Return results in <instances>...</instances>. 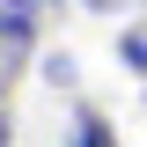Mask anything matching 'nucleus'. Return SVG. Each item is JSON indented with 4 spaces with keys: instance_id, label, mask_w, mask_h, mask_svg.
Wrapping results in <instances>:
<instances>
[{
    "instance_id": "9d476101",
    "label": "nucleus",
    "mask_w": 147,
    "mask_h": 147,
    "mask_svg": "<svg viewBox=\"0 0 147 147\" xmlns=\"http://www.w3.org/2000/svg\"><path fill=\"white\" fill-rule=\"evenodd\" d=\"M140 7H147V0H140Z\"/></svg>"
},
{
    "instance_id": "1a4fd4ad",
    "label": "nucleus",
    "mask_w": 147,
    "mask_h": 147,
    "mask_svg": "<svg viewBox=\"0 0 147 147\" xmlns=\"http://www.w3.org/2000/svg\"><path fill=\"white\" fill-rule=\"evenodd\" d=\"M140 103H147V81H140Z\"/></svg>"
},
{
    "instance_id": "39448f33",
    "label": "nucleus",
    "mask_w": 147,
    "mask_h": 147,
    "mask_svg": "<svg viewBox=\"0 0 147 147\" xmlns=\"http://www.w3.org/2000/svg\"><path fill=\"white\" fill-rule=\"evenodd\" d=\"M88 15H118V7H132V0H81Z\"/></svg>"
},
{
    "instance_id": "6e6552de",
    "label": "nucleus",
    "mask_w": 147,
    "mask_h": 147,
    "mask_svg": "<svg viewBox=\"0 0 147 147\" xmlns=\"http://www.w3.org/2000/svg\"><path fill=\"white\" fill-rule=\"evenodd\" d=\"M0 110H7V74H0Z\"/></svg>"
},
{
    "instance_id": "f03ea898",
    "label": "nucleus",
    "mask_w": 147,
    "mask_h": 147,
    "mask_svg": "<svg viewBox=\"0 0 147 147\" xmlns=\"http://www.w3.org/2000/svg\"><path fill=\"white\" fill-rule=\"evenodd\" d=\"M66 147H118V132H110V118L96 103H74V118H66Z\"/></svg>"
},
{
    "instance_id": "0eeeda50",
    "label": "nucleus",
    "mask_w": 147,
    "mask_h": 147,
    "mask_svg": "<svg viewBox=\"0 0 147 147\" xmlns=\"http://www.w3.org/2000/svg\"><path fill=\"white\" fill-rule=\"evenodd\" d=\"M0 7H44V0H0Z\"/></svg>"
},
{
    "instance_id": "f257e3e1",
    "label": "nucleus",
    "mask_w": 147,
    "mask_h": 147,
    "mask_svg": "<svg viewBox=\"0 0 147 147\" xmlns=\"http://www.w3.org/2000/svg\"><path fill=\"white\" fill-rule=\"evenodd\" d=\"M37 30H44V7H0V74L15 81V66L37 52Z\"/></svg>"
},
{
    "instance_id": "7ed1b4c3",
    "label": "nucleus",
    "mask_w": 147,
    "mask_h": 147,
    "mask_svg": "<svg viewBox=\"0 0 147 147\" xmlns=\"http://www.w3.org/2000/svg\"><path fill=\"white\" fill-rule=\"evenodd\" d=\"M110 52H118L125 74H147V22H118V44Z\"/></svg>"
},
{
    "instance_id": "423d86ee",
    "label": "nucleus",
    "mask_w": 147,
    "mask_h": 147,
    "mask_svg": "<svg viewBox=\"0 0 147 147\" xmlns=\"http://www.w3.org/2000/svg\"><path fill=\"white\" fill-rule=\"evenodd\" d=\"M0 147H15V118H7V110H0Z\"/></svg>"
},
{
    "instance_id": "20e7f679",
    "label": "nucleus",
    "mask_w": 147,
    "mask_h": 147,
    "mask_svg": "<svg viewBox=\"0 0 147 147\" xmlns=\"http://www.w3.org/2000/svg\"><path fill=\"white\" fill-rule=\"evenodd\" d=\"M44 81H52V88H74V81H81V66H74V52H44Z\"/></svg>"
}]
</instances>
